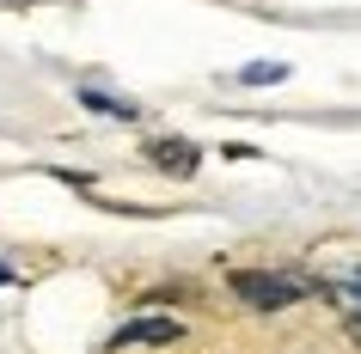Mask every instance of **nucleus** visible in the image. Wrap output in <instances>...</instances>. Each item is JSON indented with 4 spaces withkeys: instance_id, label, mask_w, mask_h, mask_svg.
<instances>
[{
    "instance_id": "5",
    "label": "nucleus",
    "mask_w": 361,
    "mask_h": 354,
    "mask_svg": "<svg viewBox=\"0 0 361 354\" xmlns=\"http://www.w3.org/2000/svg\"><path fill=\"white\" fill-rule=\"evenodd\" d=\"M239 80L245 86H276V80H288V61H251V68H239Z\"/></svg>"
},
{
    "instance_id": "2",
    "label": "nucleus",
    "mask_w": 361,
    "mask_h": 354,
    "mask_svg": "<svg viewBox=\"0 0 361 354\" xmlns=\"http://www.w3.org/2000/svg\"><path fill=\"white\" fill-rule=\"evenodd\" d=\"M178 336H184L178 317H129V324L111 336V348H159V342H178Z\"/></svg>"
},
{
    "instance_id": "1",
    "label": "nucleus",
    "mask_w": 361,
    "mask_h": 354,
    "mask_svg": "<svg viewBox=\"0 0 361 354\" xmlns=\"http://www.w3.org/2000/svg\"><path fill=\"white\" fill-rule=\"evenodd\" d=\"M312 287H319L312 275H282V269H239V275H233V293L245 299V305H257V312H282V305H300Z\"/></svg>"
},
{
    "instance_id": "6",
    "label": "nucleus",
    "mask_w": 361,
    "mask_h": 354,
    "mask_svg": "<svg viewBox=\"0 0 361 354\" xmlns=\"http://www.w3.org/2000/svg\"><path fill=\"white\" fill-rule=\"evenodd\" d=\"M355 299H361V287H355ZM355 312H361V305H355Z\"/></svg>"
},
{
    "instance_id": "4",
    "label": "nucleus",
    "mask_w": 361,
    "mask_h": 354,
    "mask_svg": "<svg viewBox=\"0 0 361 354\" xmlns=\"http://www.w3.org/2000/svg\"><path fill=\"white\" fill-rule=\"evenodd\" d=\"M80 98H86V110H98V116H116V122H135V116H141V110L129 104V98H104V92H80Z\"/></svg>"
},
{
    "instance_id": "3",
    "label": "nucleus",
    "mask_w": 361,
    "mask_h": 354,
    "mask_svg": "<svg viewBox=\"0 0 361 354\" xmlns=\"http://www.w3.org/2000/svg\"><path fill=\"white\" fill-rule=\"evenodd\" d=\"M147 159H153L159 171H171V177H190L202 153H196L190 141H153V147H147Z\"/></svg>"
}]
</instances>
